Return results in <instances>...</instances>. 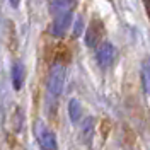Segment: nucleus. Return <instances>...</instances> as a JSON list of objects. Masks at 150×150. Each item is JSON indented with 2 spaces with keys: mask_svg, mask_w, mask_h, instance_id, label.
<instances>
[{
  "mask_svg": "<svg viewBox=\"0 0 150 150\" xmlns=\"http://www.w3.org/2000/svg\"><path fill=\"white\" fill-rule=\"evenodd\" d=\"M65 80H67V68L62 63H55L50 70L48 77V92L53 99H58L63 89H65Z\"/></svg>",
  "mask_w": 150,
  "mask_h": 150,
  "instance_id": "obj_1",
  "label": "nucleus"
},
{
  "mask_svg": "<svg viewBox=\"0 0 150 150\" xmlns=\"http://www.w3.org/2000/svg\"><path fill=\"white\" fill-rule=\"evenodd\" d=\"M116 56H118V51L109 41H103L99 46L96 48V60H97V65L103 70L112 67V63L116 62Z\"/></svg>",
  "mask_w": 150,
  "mask_h": 150,
  "instance_id": "obj_2",
  "label": "nucleus"
},
{
  "mask_svg": "<svg viewBox=\"0 0 150 150\" xmlns=\"http://www.w3.org/2000/svg\"><path fill=\"white\" fill-rule=\"evenodd\" d=\"M72 17H74V10H67V12H60V14L53 16V22H51L50 33L55 38H63L67 34V31L70 29Z\"/></svg>",
  "mask_w": 150,
  "mask_h": 150,
  "instance_id": "obj_3",
  "label": "nucleus"
},
{
  "mask_svg": "<svg viewBox=\"0 0 150 150\" xmlns=\"http://www.w3.org/2000/svg\"><path fill=\"white\" fill-rule=\"evenodd\" d=\"M36 138L38 143L43 150H58V142H56L55 131H51L46 125L36 123Z\"/></svg>",
  "mask_w": 150,
  "mask_h": 150,
  "instance_id": "obj_4",
  "label": "nucleus"
},
{
  "mask_svg": "<svg viewBox=\"0 0 150 150\" xmlns=\"http://www.w3.org/2000/svg\"><path fill=\"white\" fill-rule=\"evenodd\" d=\"M10 79H12V85L16 91H21L22 89V84H24V79H26V70H24V65L21 62H16L12 68H10Z\"/></svg>",
  "mask_w": 150,
  "mask_h": 150,
  "instance_id": "obj_5",
  "label": "nucleus"
},
{
  "mask_svg": "<svg viewBox=\"0 0 150 150\" xmlns=\"http://www.w3.org/2000/svg\"><path fill=\"white\" fill-rule=\"evenodd\" d=\"M48 9L51 12V16H56L60 12L75 9V0H48Z\"/></svg>",
  "mask_w": 150,
  "mask_h": 150,
  "instance_id": "obj_6",
  "label": "nucleus"
},
{
  "mask_svg": "<svg viewBox=\"0 0 150 150\" xmlns=\"http://www.w3.org/2000/svg\"><path fill=\"white\" fill-rule=\"evenodd\" d=\"M103 36V26L101 22H92L89 29H87V34H85V45L87 46H96L99 43V39Z\"/></svg>",
  "mask_w": 150,
  "mask_h": 150,
  "instance_id": "obj_7",
  "label": "nucleus"
},
{
  "mask_svg": "<svg viewBox=\"0 0 150 150\" xmlns=\"http://www.w3.org/2000/svg\"><path fill=\"white\" fill-rule=\"evenodd\" d=\"M68 116H70V121L74 125H79V121L82 120V106L79 103V99H70V103H68Z\"/></svg>",
  "mask_w": 150,
  "mask_h": 150,
  "instance_id": "obj_8",
  "label": "nucleus"
},
{
  "mask_svg": "<svg viewBox=\"0 0 150 150\" xmlns=\"http://www.w3.org/2000/svg\"><path fill=\"white\" fill-rule=\"evenodd\" d=\"M94 135V118H85L82 123V128H80V137L84 138L85 143H91Z\"/></svg>",
  "mask_w": 150,
  "mask_h": 150,
  "instance_id": "obj_9",
  "label": "nucleus"
},
{
  "mask_svg": "<svg viewBox=\"0 0 150 150\" xmlns=\"http://www.w3.org/2000/svg\"><path fill=\"white\" fill-rule=\"evenodd\" d=\"M142 80H143V89L145 92L150 94V60L145 62L142 67Z\"/></svg>",
  "mask_w": 150,
  "mask_h": 150,
  "instance_id": "obj_10",
  "label": "nucleus"
},
{
  "mask_svg": "<svg viewBox=\"0 0 150 150\" xmlns=\"http://www.w3.org/2000/svg\"><path fill=\"white\" fill-rule=\"evenodd\" d=\"M80 28H82V19H79V21H77V29H75V33H74L75 36H79V34L82 33V29H80Z\"/></svg>",
  "mask_w": 150,
  "mask_h": 150,
  "instance_id": "obj_11",
  "label": "nucleus"
},
{
  "mask_svg": "<svg viewBox=\"0 0 150 150\" xmlns=\"http://www.w3.org/2000/svg\"><path fill=\"white\" fill-rule=\"evenodd\" d=\"M9 2L12 7H19V0H9Z\"/></svg>",
  "mask_w": 150,
  "mask_h": 150,
  "instance_id": "obj_12",
  "label": "nucleus"
}]
</instances>
